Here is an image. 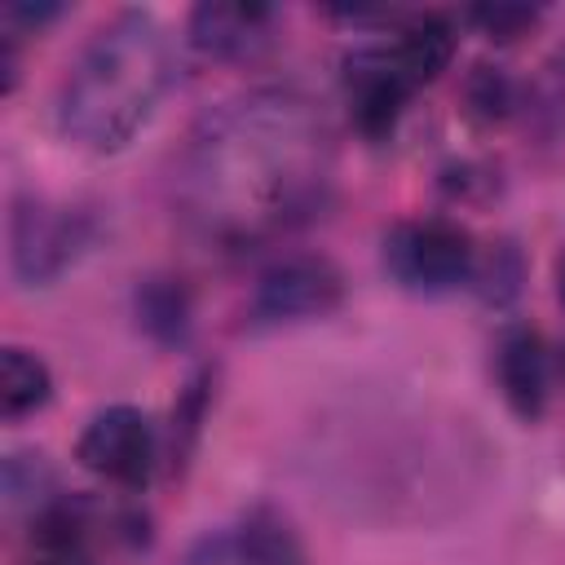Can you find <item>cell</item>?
I'll use <instances>...</instances> for the list:
<instances>
[{"mask_svg": "<svg viewBox=\"0 0 565 565\" xmlns=\"http://www.w3.org/2000/svg\"><path fill=\"white\" fill-rule=\"evenodd\" d=\"M335 168L331 124L296 88H252L212 106L177 163V194L199 234L243 247L309 221Z\"/></svg>", "mask_w": 565, "mask_h": 565, "instance_id": "cell-1", "label": "cell"}, {"mask_svg": "<svg viewBox=\"0 0 565 565\" xmlns=\"http://www.w3.org/2000/svg\"><path fill=\"white\" fill-rule=\"evenodd\" d=\"M177 79V53L163 22L124 9L102 22L57 88V128L93 154L124 150L163 106Z\"/></svg>", "mask_w": 565, "mask_h": 565, "instance_id": "cell-2", "label": "cell"}, {"mask_svg": "<svg viewBox=\"0 0 565 565\" xmlns=\"http://www.w3.org/2000/svg\"><path fill=\"white\" fill-rule=\"evenodd\" d=\"M384 269L415 296H446L477 274V243L459 221L424 216L402 221L384 238Z\"/></svg>", "mask_w": 565, "mask_h": 565, "instance_id": "cell-3", "label": "cell"}, {"mask_svg": "<svg viewBox=\"0 0 565 565\" xmlns=\"http://www.w3.org/2000/svg\"><path fill=\"white\" fill-rule=\"evenodd\" d=\"M340 300H344V274L327 256L291 252L260 269L247 300V318L252 327H291L335 313Z\"/></svg>", "mask_w": 565, "mask_h": 565, "instance_id": "cell-4", "label": "cell"}, {"mask_svg": "<svg viewBox=\"0 0 565 565\" xmlns=\"http://www.w3.org/2000/svg\"><path fill=\"white\" fill-rule=\"evenodd\" d=\"M9 243H13V274L26 287H44L84 256V247L93 243V216L79 207H49L40 199H18L9 221Z\"/></svg>", "mask_w": 565, "mask_h": 565, "instance_id": "cell-5", "label": "cell"}, {"mask_svg": "<svg viewBox=\"0 0 565 565\" xmlns=\"http://www.w3.org/2000/svg\"><path fill=\"white\" fill-rule=\"evenodd\" d=\"M75 459L102 477V481H115V486H128V490H141L154 472V424L141 406H106L97 411L79 441H75Z\"/></svg>", "mask_w": 565, "mask_h": 565, "instance_id": "cell-6", "label": "cell"}, {"mask_svg": "<svg viewBox=\"0 0 565 565\" xmlns=\"http://www.w3.org/2000/svg\"><path fill=\"white\" fill-rule=\"evenodd\" d=\"M185 565H305V547L278 512L256 508L238 525L203 534Z\"/></svg>", "mask_w": 565, "mask_h": 565, "instance_id": "cell-7", "label": "cell"}, {"mask_svg": "<svg viewBox=\"0 0 565 565\" xmlns=\"http://www.w3.org/2000/svg\"><path fill=\"white\" fill-rule=\"evenodd\" d=\"M274 40V9L252 0H203L190 9V44L207 57L243 62Z\"/></svg>", "mask_w": 565, "mask_h": 565, "instance_id": "cell-8", "label": "cell"}, {"mask_svg": "<svg viewBox=\"0 0 565 565\" xmlns=\"http://www.w3.org/2000/svg\"><path fill=\"white\" fill-rule=\"evenodd\" d=\"M380 53L393 66V75L415 93V88L433 84L450 66V57H455V26L441 13H419V18L402 22L393 31V40L380 44Z\"/></svg>", "mask_w": 565, "mask_h": 565, "instance_id": "cell-9", "label": "cell"}, {"mask_svg": "<svg viewBox=\"0 0 565 565\" xmlns=\"http://www.w3.org/2000/svg\"><path fill=\"white\" fill-rule=\"evenodd\" d=\"M494 371H499V388L503 402L512 406L516 419H539L547 406V353H543V335L534 327H508L494 353Z\"/></svg>", "mask_w": 565, "mask_h": 565, "instance_id": "cell-10", "label": "cell"}, {"mask_svg": "<svg viewBox=\"0 0 565 565\" xmlns=\"http://www.w3.org/2000/svg\"><path fill=\"white\" fill-rule=\"evenodd\" d=\"M53 397V375L44 366V358L9 344L0 353V411L4 419H22L31 411H40Z\"/></svg>", "mask_w": 565, "mask_h": 565, "instance_id": "cell-11", "label": "cell"}, {"mask_svg": "<svg viewBox=\"0 0 565 565\" xmlns=\"http://www.w3.org/2000/svg\"><path fill=\"white\" fill-rule=\"evenodd\" d=\"M35 556L31 565H93L88 552H84V530H79V516L75 508L66 503H49L40 508L35 516Z\"/></svg>", "mask_w": 565, "mask_h": 565, "instance_id": "cell-12", "label": "cell"}, {"mask_svg": "<svg viewBox=\"0 0 565 565\" xmlns=\"http://www.w3.org/2000/svg\"><path fill=\"white\" fill-rule=\"evenodd\" d=\"M137 318H141V327H146L154 340L172 344V340H181L185 327H190V300H185V291H181L172 278H150V282L137 291Z\"/></svg>", "mask_w": 565, "mask_h": 565, "instance_id": "cell-13", "label": "cell"}, {"mask_svg": "<svg viewBox=\"0 0 565 565\" xmlns=\"http://www.w3.org/2000/svg\"><path fill=\"white\" fill-rule=\"evenodd\" d=\"M490 40H516L525 26H534L539 9H525V4H486V9H472L468 13Z\"/></svg>", "mask_w": 565, "mask_h": 565, "instance_id": "cell-14", "label": "cell"}, {"mask_svg": "<svg viewBox=\"0 0 565 565\" xmlns=\"http://www.w3.org/2000/svg\"><path fill=\"white\" fill-rule=\"evenodd\" d=\"M468 102H472V110H477L481 119H499V115H508V106H512V88H508V79H503L499 71L481 66V71L468 79Z\"/></svg>", "mask_w": 565, "mask_h": 565, "instance_id": "cell-15", "label": "cell"}, {"mask_svg": "<svg viewBox=\"0 0 565 565\" xmlns=\"http://www.w3.org/2000/svg\"><path fill=\"white\" fill-rule=\"evenodd\" d=\"M556 296H561V305H565V256H561V265H556Z\"/></svg>", "mask_w": 565, "mask_h": 565, "instance_id": "cell-16", "label": "cell"}]
</instances>
